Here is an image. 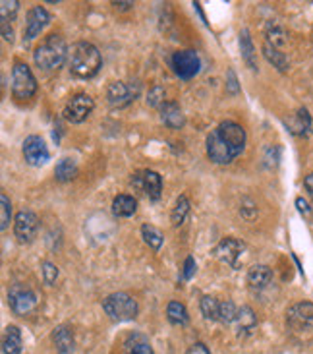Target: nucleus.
<instances>
[{
  "label": "nucleus",
  "instance_id": "nucleus-1",
  "mask_svg": "<svg viewBox=\"0 0 313 354\" xmlns=\"http://www.w3.org/2000/svg\"><path fill=\"white\" fill-rule=\"evenodd\" d=\"M246 147V130L232 120L220 124L207 136V155L213 163L228 165Z\"/></svg>",
  "mask_w": 313,
  "mask_h": 354
},
{
  "label": "nucleus",
  "instance_id": "nucleus-2",
  "mask_svg": "<svg viewBox=\"0 0 313 354\" xmlns=\"http://www.w3.org/2000/svg\"><path fill=\"white\" fill-rule=\"evenodd\" d=\"M101 64H103V58L93 43L79 41V43H74L68 50V68H70L72 76L79 77V80L95 77L101 70Z\"/></svg>",
  "mask_w": 313,
  "mask_h": 354
},
{
  "label": "nucleus",
  "instance_id": "nucleus-3",
  "mask_svg": "<svg viewBox=\"0 0 313 354\" xmlns=\"http://www.w3.org/2000/svg\"><path fill=\"white\" fill-rule=\"evenodd\" d=\"M68 50L66 41L62 35L57 33H50L48 37H45L35 48L33 58H35V64L41 70H58L64 62L68 60Z\"/></svg>",
  "mask_w": 313,
  "mask_h": 354
},
{
  "label": "nucleus",
  "instance_id": "nucleus-4",
  "mask_svg": "<svg viewBox=\"0 0 313 354\" xmlns=\"http://www.w3.org/2000/svg\"><path fill=\"white\" fill-rule=\"evenodd\" d=\"M103 310L113 322H132L137 316V302L128 292H113L103 300Z\"/></svg>",
  "mask_w": 313,
  "mask_h": 354
},
{
  "label": "nucleus",
  "instance_id": "nucleus-5",
  "mask_svg": "<svg viewBox=\"0 0 313 354\" xmlns=\"http://www.w3.org/2000/svg\"><path fill=\"white\" fill-rule=\"evenodd\" d=\"M37 93V80L31 68L23 62H16L12 68V95L18 101H28Z\"/></svg>",
  "mask_w": 313,
  "mask_h": 354
},
{
  "label": "nucleus",
  "instance_id": "nucleus-6",
  "mask_svg": "<svg viewBox=\"0 0 313 354\" xmlns=\"http://www.w3.org/2000/svg\"><path fill=\"white\" fill-rule=\"evenodd\" d=\"M8 304L16 316H26V314H29L33 308L37 306V297H35V292L28 285L16 283L8 290Z\"/></svg>",
  "mask_w": 313,
  "mask_h": 354
},
{
  "label": "nucleus",
  "instance_id": "nucleus-7",
  "mask_svg": "<svg viewBox=\"0 0 313 354\" xmlns=\"http://www.w3.org/2000/svg\"><path fill=\"white\" fill-rule=\"evenodd\" d=\"M93 109H95V101L87 93H76L68 99L66 106H64V118L72 124H79L93 113Z\"/></svg>",
  "mask_w": 313,
  "mask_h": 354
},
{
  "label": "nucleus",
  "instance_id": "nucleus-8",
  "mask_svg": "<svg viewBox=\"0 0 313 354\" xmlns=\"http://www.w3.org/2000/svg\"><path fill=\"white\" fill-rule=\"evenodd\" d=\"M172 70L180 80H191L200 74V57L196 50H176L171 58Z\"/></svg>",
  "mask_w": 313,
  "mask_h": 354
},
{
  "label": "nucleus",
  "instance_id": "nucleus-9",
  "mask_svg": "<svg viewBox=\"0 0 313 354\" xmlns=\"http://www.w3.org/2000/svg\"><path fill=\"white\" fill-rule=\"evenodd\" d=\"M286 324L296 333H305L313 329V304L312 302H298L286 312Z\"/></svg>",
  "mask_w": 313,
  "mask_h": 354
},
{
  "label": "nucleus",
  "instance_id": "nucleus-10",
  "mask_svg": "<svg viewBox=\"0 0 313 354\" xmlns=\"http://www.w3.org/2000/svg\"><path fill=\"white\" fill-rule=\"evenodd\" d=\"M39 230V217L33 211H19L14 219V234L18 239L19 244H29L37 236Z\"/></svg>",
  "mask_w": 313,
  "mask_h": 354
},
{
  "label": "nucleus",
  "instance_id": "nucleus-11",
  "mask_svg": "<svg viewBox=\"0 0 313 354\" xmlns=\"http://www.w3.org/2000/svg\"><path fill=\"white\" fill-rule=\"evenodd\" d=\"M246 252V244L242 240L234 236H227L217 244V248L213 250L215 258L220 259L222 263H227L230 268H238V261L242 258V254Z\"/></svg>",
  "mask_w": 313,
  "mask_h": 354
},
{
  "label": "nucleus",
  "instance_id": "nucleus-12",
  "mask_svg": "<svg viewBox=\"0 0 313 354\" xmlns=\"http://www.w3.org/2000/svg\"><path fill=\"white\" fill-rule=\"evenodd\" d=\"M140 95V86L135 84H124V82H113L106 89V101L113 109H124Z\"/></svg>",
  "mask_w": 313,
  "mask_h": 354
},
{
  "label": "nucleus",
  "instance_id": "nucleus-13",
  "mask_svg": "<svg viewBox=\"0 0 313 354\" xmlns=\"http://www.w3.org/2000/svg\"><path fill=\"white\" fill-rule=\"evenodd\" d=\"M132 184L137 190H142L149 200L157 201L161 198L162 178L161 174L155 173V171H140V173H135L132 178Z\"/></svg>",
  "mask_w": 313,
  "mask_h": 354
},
{
  "label": "nucleus",
  "instance_id": "nucleus-14",
  "mask_svg": "<svg viewBox=\"0 0 313 354\" xmlns=\"http://www.w3.org/2000/svg\"><path fill=\"white\" fill-rule=\"evenodd\" d=\"M23 157H26V163L31 165V167H43L48 161V157H50L45 140L39 138V136L26 138V142H23Z\"/></svg>",
  "mask_w": 313,
  "mask_h": 354
},
{
  "label": "nucleus",
  "instance_id": "nucleus-15",
  "mask_svg": "<svg viewBox=\"0 0 313 354\" xmlns=\"http://www.w3.org/2000/svg\"><path fill=\"white\" fill-rule=\"evenodd\" d=\"M50 21V14L43 6H33L28 12L26 28H23V41H33Z\"/></svg>",
  "mask_w": 313,
  "mask_h": 354
},
{
  "label": "nucleus",
  "instance_id": "nucleus-16",
  "mask_svg": "<svg viewBox=\"0 0 313 354\" xmlns=\"http://www.w3.org/2000/svg\"><path fill=\"white\" fill-rule=\"evenodd\" d=\"M236 333L238 337H247L254 329L257 327V317L256 314H254V310L249 306H242L238 308V316H236Z\"/></svg>",
  "mask_w": 313,
  "mask_h": 354
},
{
  "label": "nucleus",
  "instance_id": "nucleus-17",
  "mask_svg": "<svg viewBox=\"0 0 313 354\" xmlns=\"http://www.w3.org/2000/svg\"><path fill=\"white\" fill-rule=\"evenodd\" d=\"M161 120L169 128H172V130H178V128L186 124V118L182 115V109L174 101H167L161 106Z\"/></svg>",
  "mask_w": 313,
  "mask_h": 354
},
{
  "label": "nucleus",
  "instance_id": "nucleus-18",
  "mask_svg": "<svg viewBox=\"0 0 313 354\" xmlns=\"http://www.w3.org/2000/svg\"><path fill=\"white\" fill-rule=\"evenodd\" d=\"M53 343L57 346V351L60 354H72L74 353V346H76V341H74V333L68 326H58L55 331H53Z\"/></svg>",
  "mask_w": 313,
  "mask_h": 354
},
{
  "label": "nucleus",
  "instance_id": "nucleus-19",
  "mask_svg": "<svg viewBox=\"0 0 313 354\" xmlns=\"http://www.w3.org/2000/svg\"><path fill=\"white\" fill-rule=\"evenodd\" d=\"M122 354H153V346L142 333H130L124 341Z\"/></svg>",
  "mask_w": 313,
  "mask_h": 354
},
{
  "label": "nucleus",
  "instance_id": "nucleus-20",
  "mask_svg": "<svg viewBox=\"0 0 313 354\" xmlns=\"http://www.w3.org/2000/svg\"><path fill=\"white\" fill-rule=\"evenodd\" d=\"M271 281H273V271L269 266H254L247 271V285L256 290H263Z\"/></svg>",
  "mask_w": 313,
  "mask_h": 354
},
{
  "label": "nucleus",
  "instance_id": "nucleus-21",
  "mask_svg": "<svg viewBox=\"0 0 313 354\" xmlns=\"http://www.w3.org/2000/svg\"><path fill=\"white\" fill-rule=\"evenodd\" d=\"M21 331L19 327L8 326L4 329V335H2V351L4 354H21Z\"/></svg>",
  "mask_w": 313,
  "mask_h": 354
},
{
  "label": "nucleus",
  "instance_id": "nucleus-22",
  "mask_svg": "<svg viewBox=\"0 0 313 354\" xmlns=\"http://www.w3.org/2000/svg\"><path fill=\"white\" fill-rule=\"evenodd\" d=\"M290 134L294 136H307L312 130V116L307 113V109H300L294 115V118L290 122H286Z\"/></svg>",
  "mask_w": 313,
  "mask_h": 354
},
{
  "label": "nucleus",
  "instance_id": "nucleus-23",
  "mask_svg": "<svg viewBox=\"0 0 313 354\" xmlns=\"http://www.w3.org/2000/svg\"><path fill=\"white\" fill-rule=\"evenodd\" d=\"M137 211V201L128 194H120L113 200V213L116 217H132Z\"/></svg>",
  "mask_w": 313,
  "mask_h": 354
},
{
  "label": "nucleus",
  "instance_id": "nucleus-24",
  "mask_svg": "<svg viewBox=\"0 0 313 354\" xmlns=\"http://www.w3.org/2000/svg\"><path fill=\"white\" fill-rule=\"evenodd\" d=\"M167 316H169V322H171L172 326L184 327L190 324V314H188V310H186L184 304L176 302V300L169 302V306H167Z\"/></svg>",
  "mask_w": 313,
  "mask_h": 354
},
{
  "label": "nucleus",
  "instance_id": "nucleus-25",
  "mask_svg": "<svg viewBox=\"0 0 313 354\" xmlns=\"http://www.w3.org/2000/svg\"><path fill=\"white\" fill-rule=\"evenodd\" d=\"M240 48H242V57L246 60V64L252 70H257V60H256V47H254V43H252V37H249V31L244 29L242 33H240Z\"/></svg>",
  "mask_w": 313,
  "mask_h": 354
},
{
  "label": "nucleus",
  "instance_id": "nucleus-26",
  "mask_svg": "<svg viewBox=\"0 0 313 354\" xmlns=\"http://www.w3.org/2000/svg\"><path fill=\"white\" fill-rule=\"evenodd\" d=\"M263 55H265V58L273 64L275 68H278L281 72H286L288 70V58H286V55L278 47H273L271 43H263Z\"/></svg>",
  "mask_w": 313,
  "mask_h": 354
},
{
  "label": "nucleus",
  "instance_id": "nucleus-27",
  "mask_svg": "<svg viewBox=\"0 0 313 354\" xmlns=\"http://www.w3.org/2000/svg\"><path fill=\"white\" fill-rule=\"evenodd\" d=\"M18 10V0H2V2H0V19H2V24H0V26H12V21L16 19Z\"/></svg>",
  "mask_w": 313,
  "mask_h": 354
},
{
  "label": "nucleus",
  "instance_id": "nucleus-28",
  "mask_svg": "<svg viewBox=\"0 0 313 354\" xmlns=\"http://www.w3.org/2000/svg\"><path fill=\"white\" fill-rule=\"evenodd\" d=\"M188 213H190V200H188L186 196H180V198L176 200L174 209H172V225H174V227H180V225H184V221H186V217H188Z\"/></svg>",
  "mask_w": 313,
  "mask_h": 354
},
{
  "label": "nucleus",
  "instance_id": "nucleus-29",
  "mask_svg": "<svg viewBox=\"0 0 313 354\" xmlns=\"http://www.w3.org/2000/svg\"><path fill=\"white\" fill-rule=\"evenodd\" d=\"M55 174H57V180L68 182L72 180L77 174V167L72 159H60L55 169Z\"/></svg>",
  "mask_w": 313,
  "mask_h": 354
},
{
  "label": "nucleus",
  "instance_id": "nucleus-30",
  "mask_svg": "<svg viewBox=\"0 0 313 354\" xmlns=\"http://www.w3.org/2000/svg\"><path fill=\"white\" fill-rule=\"evenodd\" d=\"M201 314L211 319V322H218V312H220V302L213 297H203L200 302Z\"/></svg>",
  "mask_w": 313,
  "mask_h": 354
},
{
  "label": "nucleus",
  "instance_id": "nucleus-31",
  "mask_svg": "<svg viewBox=\"0 0 313 354\" xmlns=\"http://www.w3.org/2000/svg\"><path fill=\"white\" fill-rule=\"evenodd\" d=\"M142 236L145 240V244L153 248L155 252L162 246V234L159 230L155 229L153 225H143L142 227Z\"/></svg>",
  "mask_w": 313,
  "mask_h": 354
},
{
  "label": "nucleus",
  "instance_id": "nucleus-32",
  "mask_svg": "<svg viewBox=\"0 0 313 354\" xmlns=\"http://www.w3.org/2000/svg\"><path fill=\"white\" fill-rule=\"evenodd\" d=\"M265 37H267L265 39L267 43H271L273 47L281 48L286 43V33L283 31V28H278V26H276V24H273V21L267 26Z\"/></svg>",
  "mask_w": 313,
  "mask_h": 354
},
{
  "label": "nucleus",
  "instance_id": "nucleus-33",
  "mask_svg": "<svg viewBox=\"0 0 313 354\" xmlns=\"http://www.w3.org/2000/svg\"><path fill=\"white\" fill-rule=\"evenodd\" d=\"M238 316V308L234 306V302H220V312H218V322H222V324H234L236 322Z\"/></svg>",
  "mask_w": 313,
  "mask_h": 354
},
{
  "label": "nucleus",
  "instance_id": "nucleus-34",
  "mask_svg": "<svg viewBox=\"0 0 313 354\" xmlns=\"http://www.w3.org/2000/svg\"><path fill=\"white\" fill-rule=\"evenodd\" d=\"M10 217H12V203L6 194H0V229H8Z\"/></svg>",
  "mask_w": 313,
  "mask_h": 354
},
{
  "label": "nucleus",
  "instance_id": "nucleus-35",
  "mask_svg": "<svg viewBox=\"0 0 313 354\" xmlns=\"http://www.w3.org/2000/svg\"><path fill=\"white\" fill-rule=\"evenodd\" d=\"M167 103L164 101V89L161 86H155L149 89V93H147V105L149 106H162Z\"/></svg>",
  "mask_w": 313,
  "mask_h": 354
},
{
  "label": "nucleus",
  "instance_id": "nucleus-36",
  "mask_svg": "<svg viewBox=\"0 0 313 354\" xmlns=\"http://www.w3.org/2000/svg\"><path fill=\"white\" fill-rule=\"evenodd\" d=\"M43 277H45V283L47 285H55L58 279V268L50 261H43Z\"/></svg>",
  "mask_w": 313,
  "mask_h": 354
},
{
  "label": "nucleus",
  "instance_id": "nucleus-37",
  "mask_svg": "<svg viewBox=\"0 0 313 354\" xmlns=\"http://www.w3.org/2000/svg\"><path fill=\"white\" fill-rule=\"evenodd\" d=\"M196 259L191 258V256H188L186 258V263H184V273H182V279L184 281H190L191 277H193V273H196Z\"/></svg>",
  "mask_w": 313,
  "mask_h": 354
},
{
  "label": "nucleus",
  "instance_id": "nucleus-38",
  "mask_svg": "<svg viewBox=\"0 0 313 354\" xmlns=\"http://www.w3.org/2000/svg\"><path fill=\"white\" fill-rule=\"evenodd\" d=\"M238 91H240V87H238V80H236V74H234V70H228V84H227V93H230V95H236Z\"/></svg>",
  "mask_w": 313,
  "mask_h": 354
},
{
  "label": "nucleus",
  "instance_id": "nucleus-39",
  "mask_svg": "<svg viewBox=\"0 0 313 354\" xmlns=\"http://www.w3.org/2000/svg\"><path fill=\"white\" fill-rule=\"evenodd\" d=\"M188 354H211V353H209V348L203 345V343H193V345L190 346Z\"/></svg>",
  "mask_w": 313,
  "mask_h": 354
},
{
  "label": "nucleus",
  "instance_id": "nucleus-40",
  "mask_svg": "<svg viewBox=\"0 0 313 354\" xmlns=\"http://www.w3.org/2000/svg\"><path fill=\"white\" fill-rule=\"evenodd\" d=\"M296 205H298L300 213H304V215H310V213H312V211H310V205H307V201H305L304 198H298V200H296Z\"/></svg>",
  "mask_w": 313,
  "mask_h": 354
},
{
  "label": "nucleus",
  "instance_id": "nucleus-41",
  "mask_svg": "<svg viewBox=\"0 0 313 354\" xmlns=\"http://www.w3.org/2000/svg\"><path fill=\"white\" fill-rule=\"evenodd\" d=\"M304 186H305V190H307V194L312 196V200H313V173H310L307 176H305Z\"/></svg>",
  "mask_w": 313,
  "mask_h": 354
},
{
  "label": "nucleus",
  "instance_id": "nucleus-42",
  "mask_svg": "<svg viewBox=\"0 0 313 354\" xmlns=\"http://www.w3.org/2000/svg\"><path fill=\"white\" fill-rule=\"evenodd\" d=\"M113 6L116 10H130L133 6V2H113Z\"/></svg>",
  "mask_w": 313,
  "mask_h": 354
}]
</instances>
